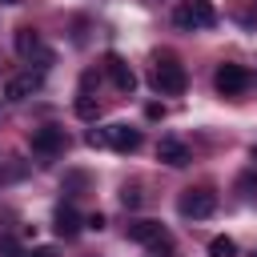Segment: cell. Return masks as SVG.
Here are the masks:
<instances>
[{
  "label": "cell",
  "instance_id": "11",
  "mask_svg": "<svg viewBox=\"0 0 257 257\" xmlns=\"http://www.w3.org/2000/svg\"><path fill=\"white\" fill-rule=\"evenodd\" d=\"M128 241H137V245H161V241H169V233H165L161 221H133L128 225Z\"/></svg>",
  "mask_w": 257,
  "mask_h": 257
},
{
  "label": "cell",
  "instance_id": "21",
  "mask_svg": "<svg viewBox=\"0 0 257 257\" xmlns=\"http://www.w3.org/2000/svg\"><path fill=\"white\" fill-rule=\"evenodd\" d=\"M253 161H257V145H253Z\"/></svg>",
  "mask_w": 257,
  "mask_h": 257
},
{
  "label": "cell",
  "instance_id": "4",
  "mask_svg": "<svg viewBox=\"0 0 257 257\" xmlns=\"http://www.w3.org/2000/svg\"><path fill=\"white\" fill-rule=\"evenodd\" d=\"M213 88H217L221 96H241V92L249 88V72H245L241 64H217V72H213Z\"/></svg>",
  "mask_w": 257,
  "mask_h": 257
},
{
  "label": "cell",
  "instance_id": "2",
  "mask_svg": "<svg viewBox=\"0 0 257 257\" xmlns=\"http://www.w3.org/2000/svg\"><path fill=\"white\" fill-rule=\"evenodd\" d=\"M153 88L161 92V96H177V92H185V84H189V76H185V64L177 60V56H161L157 64H153Z\"/></svg>",
  "mask_w": 257,
  "mask_h": 257
},
{
  "label": "cell",
  "instance_id": "14",
  "mask_svg": "<svg viewBox=\"0 0 257 257\" xmlns=\"http://www.w3.org/2000/svg\"><path fill=\"white\" fill-rule=\"evenodd\" d=\"M96 112H100V104H96L92 96H80V100H76V116H84V120H96Z\"/></svg>",
  "mask_w": 257,
  "mask_h": 257
},
{
  "label": "cell",
  "instance_id": "19",
  "mask_svg": "<svg viewBox=\"0 0 257 257\" xmlns=\"http://www.w3.org/2000/svg\"><path fill=\"white\" fill-rule=\"evenodd\" d=\"M28 257H56V249H48V245H40V249H32Z\"/></svg>",
  "mask_w": 257,
  "mask_h": 257
},
{
  "label": "cell",
  "instance_id": "13",
  "mask_svg": "<svg viewBox=\"0 0 257 257\" xmlns=\"http://www.w3.org/2000/svg\"><path fill=\"white\" fill-rule=\"evenodd\" d=\"M209 257H237V241L233 237H213L209 241Z\"/></svg>",
  "mask_w": 257,
  "mask_h": 257
},
{
  "label": "cell",
  "instance_id": "1",
  "mask_svg": "<svg viewBox=\"0 0 257 257\" xmlns=\"http://www.w3.org/2000/svg\"><path fill=\"white\" fill-rule=\"evenodd\" d=\"M173 24L185 28V32L213 28V24H217V8H213V0H181V4L173 8Z\"/></svg>",
  "mask_w": 257,
  "mask_h": 257
},
{
  "label": "cell",
  "instance_id": "6",
  "mask_svg": "<svg viewBox=\"0 0 257 257\" xmlns=\"http://www.w3.org/2000/svg\"><path fill=\"white\" fill-rule=\"evenodd\" d=\"M64 149H68L64 128H56V124L32 128V153H40V157H56V153H64Z\"/></svg>",
  "mask_w": 257,
  "mask_h": 257
},
{
  "label": "cell",
  "instance_id": "16",
  "mask_svg": "<svg viewBox=\"0 0 257 257\" xmlns=\"http://www.w3.org/2000/svg\"><path fill=\"white\" fill-rule=\"evenodd\" d=\"M0 257H28V253H24L12 237H0Z\"/></svg>",
  "mask_w": 257,
  "mask_h": 257
},
{
  "label": "cell",
  "instance_id": "8",
  "mask_svg": "<svg viewBox=\"0 0 257 257\" xmlns=\"http://www.w3.org/2000/svg\"><path fill=\"white\" fill-rule=\"evenodd\" d=\"M16 52H20V56H28V60L36 56V60H40V68H44V64H52V52L40 44V36H36L32 28H20V32H16Z\"/></svg>",
  "mask_w": 257,
  "mask_h": 257
},
{
  "label": "cell",
  "instance_id": "20",
  "mask_svg": "<svg viewBox=\"0 0 257 257\" xmlns=\"http://www.w3.org/2000/svg\"><path fill=\"white\" fill-rule=\"evenodd\" d=\"M0 4H20V0H0Z\"/></svg>",
  "mask_w": 257,
  "mask_h": 257
},
{
  "label": "cell",
  "instance_id": "18",
  "mask_svg": "<svg viewBox=\"0 0 257 257\" xmlns=\"http://www.w3.org/2000/svg\"><path fill=\"white\" fill-rule=\"evenodd\" d=\"M237 189H245V193H253V189H257V177H253V173H245V177L237 181Z\"/></svg>",
  "mask_w": 257,
  "mask_h": 257
},
{
  "label": "cell",
  "instance_id": "12",
  "mask_svg": "<svg viewBox=\"0 0 257 257\" xmlns=\"http://www.w3.org/2000/svg\"><path fill=\"white\" fill-rule=\"evenodd\" d=\"M157 161H165V165L181 169V165H189V149H185L177 137H165V141L157 145Z\"/></svg>",
  "mask_w": 257,
  "mask_h": 257
},
{
  "label": "cell",
  "instance_id": "22",
  "mask_svg": "<svg viewBox=\"0 0 257 257\" xmlns=\"http://www.w3.org/2000/svg\"><path fill=\"white\" fill-rule=\"evenodd\" d=\"M253 257H257V253H253Z\"/></svg>",
  "mask_w": 257,
  "mask_h": 257
},
{
  "label": "cell",
  "instance_id": "17",
  "mask_svg": "<svg viewBox=\"0 0 257 257\" xmlns=\"http://www.w3.org/2000/svg\"><path fill=\"white\" fill-rule=\"evenodd\" d=\"M149 249H153V253H149V257H177V253H173V245H169V241H161V245H149Z\"/></svg>",
  "mask_w": 257,
  "mask_h": 257
},
{
  "label": "cell",
  "instance_id": "15",
  "mask_svg": "<svg viewBox=\"0 0 257 257\" xmlns=\"http://www.w3.org/2000/svg\"><path fill=\"white\" fill-rule=\"evenodd\" d=\"M120 205H124V209H137V205H141V189H137V185H124V189H120Z\"/></svg>",
  "mask_w": 257,
  "mask_h": 257
},
{
  "label": "cell",
  "instance_id": "10",
  "mask_svg": "<svg viewBox=\"0 0 257 257\" xmlns=\"http://www.w3.org/2000/svg\"><path fill=\"white\" fill-rule=\"evenodd\" d=\"M52 229H56V237H76L80 229H84V221H80V213L72 209V205H56V213H52Z\"/></svg>",
  "mask_w": 257,
  "mask_h": 257
},
{
  "label": "cell",
  "instance_id": "5",
  "mask_svg": "<svg viewBox=\"0 0 257 257\" xmlns=\"http://www.w3.org/2000/svg\"><path fill=\"white\" fill-rule=\"evenodd\" d=\"M100 133H104V145L116 149V153H137V149H141V128H133V124H124V120L104 124Z\"/></svg>",
  "mask_w": 257,
  "mask_h": 257
},
{
  "label": "cell",
  "instance_id": "3",
  "mask_svg": "<svg viewBox=\"0 0 257 257\" xmlns=\"http://www.w3.org/2000/svg\"><path fill=\"white\" fill-rule=\"evenodd\" d=\"M213 209H217V193L213 189H185L181 201H177V213L189 217V221H205V217H213Z\"/></svg>",
  "mask_w": 257,
  "mask_h": 257
},
{
  "label": "cell",
  "instance_id": "9",
  "mask_svg": "<svg viewBox=\"0 0 257 257\" xmlns=\"http://www.w3.org/2000/svg\"><path fill=\"white\" fill-rule=\"evenodd\" d=\"M104 72L112 76V84H116L120 92H133V88H137V72H133V68L124 64V56L108 52V56H104Z\"/></svg>",
  "mask_w": 257,
  "mask_h": 257
},
{
  "label": "cell",
  "instance_id": "7",
  "mask_svg": "<svg viewBox=\"0 0 257 257\" xmlns=\"http://www.w3.org/2000/svg\"><path fill=\"white\" fill-rule=\"evenodd\" d=\"M40 84H44V76L28 68V72H16V76H12L8 84H4V96H8V100H24V96L40 92Z\"/></svg>",
  "mask_w": 257,
  "mask_h": 257
}]
</instances>
